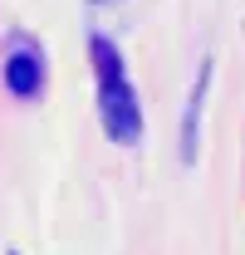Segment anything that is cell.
Wrapping results in <instances>:
<instances>
[{
    "label": "cell",
    "instance_id": "7a4b0ae2",
    "mask_svg": "<svg viewBox=\"0 0 245 255\" xmlns=\"http://www.w3.org/2000/svg\"><path fill=\"white\" fill-rule=\"evenodd\" d=\"M5 84H10V94H20V98L39 94V59H34V54H10Z\"/></svg>",
    "mask_w": 245,
    "mask_h": 255
},
{
    "label": "cell",
    "instance_id": "6da1fadb",
    "mask_svg": "<svg viewBox=\"0 0 245 255\" xmlns=\"http://www.w3.org/2000/svg\"><path fill=\"white\" fill-rule=\"evenodd\" d=\"M93 59H98V98H103V128L113 142H137L142 137V113H137V94L122 74V59L113 54L108 39H93Z\"/></svg>",
    "mask_w": 245,
    "mask_h": 255
}]
</instances>
